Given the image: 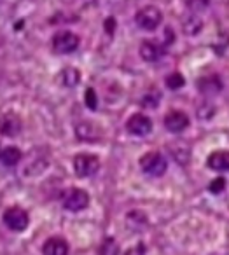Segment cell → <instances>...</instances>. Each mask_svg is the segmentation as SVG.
Returning <instances> with one entry per match:
<instances>
[{
    "label": "cell",
    "mask_w": 229,
    "mask_h": 255,
    "mask_svg": "<svg viewBox=\"0 0 229 255\" xmlns=\"http://www.w3.org/2000/svg\"><path fill=\"white\" fill-rule=\"evenodd\" d=\"M140 166L145 173L152 175V177H161V175L166 173L168 163H166V159L159 152H147L142 156Z\"/></svg>",
    "instance_id": "obj_1"
},
{
    "label": "cell",
    "mask_w": 229,
    "mask_h": 255,
    "mask_svg": "<svg viewBox=\"0 0 229 255\" xmlns=\"http://www.w3.org/2000/svg\"><path fill=\"white\" fill-rule=\"evenodd\" d=\"M4 224L14 233H21L28 227L30 217L26 213V210L19 208V206H12V208L4 212Z\"/></svg>",
    "instance_id": "obj_2"
},
{
    "label": "cell",
    "mask_w": 229,
    "mask_h": 255,
    "mask_svg": "<svg viewBox=\"0 0 229 255\" xmlns=\"http://www.w3.org/2000/svg\"><path fill=\"white\" fill-rule=\"evenodd\" d=\"M135 21L140 28L144 30H156L163 21V14L158 7L154 5H147V7L140 9L135 16Z\"/></svg>",
    "instance_id": "obj_3"
},
{
    "label": "cell",
    "mask_w": 229,
    "mask_h": 255,
    "mask_svg": "<svg viewBox=\"0 0 229 255\" xmlns=\"http://www.w3.org/2000/svg\"><path fill=\"white\" fill-rule=\"evenodd\" d=\"M74 170L79 177H91L100 170V159L93 154H77L74 157Z\"/></svg>",
    "instance_id": "obj_4"
},
{
    "label": "cell",
    "mask_w": 229,
    "mask_h": 255,
    "mask_svg": "<svg viewBox=\"0 0 229 255\" xmlns=\"http://www.w3.org/2000/svg\"><path fill=\"white\" fill-rule=\"evenodd\" d=\"M79 47V37L72 32H58L56 35L53 37V49L60 54H68L74 53Z\"/></svg>",
    "instance_id": "obj_5"
},
{
    "label": "cell",
    "mask_w": 229,
    "mask_h": 255,
    "mask_svg": "<svg viewBox=\"0 0 229 255\" xmlns=\"http://www.w3.org/2000/svg\"><path fill=\"white\" fill-rule=\"evenodd\" d=\"M89 205V194L82 189H70L63 196V206L70 212H81L88 208Z\"/></svg>",
    "instance_id": "obj_6"
},
{
    "label": "cell",
    "mask_w": 229,
    "mask_h": 255,
    "mask_svg": "<svg viewBox=\"0 0 229 255\" xmlns=\"http://www.w3.org/2000/svg\"><path fill=\"white\" fill-rule=\"evenodd\" d=\"M126 129L131 135L145 136L152 131V121L147 116H144V114H133L126 121Z\"/></svg>",
    "instance_id": "obj_7"
},
{
    "label": "cell",
    "mask_w": 229,
    "mask_h": 255,
    "mask_svg": "<svg viewBox=\"0 0 229 255\" xmlns=\"http://www.w3.org/2000/svg\"><path fill=\"white\" fill-rule=\"evenodd\" d=\"M189 126V117L182 110H172L165 116V128L172 133H180Z\"/></svg>",
    "instance_id": "obj_8"
},
{
    "label": "cell",
    "mask_w": 229,
    "mask_h": 255,
    "mask_svg": "<svg viewBox=\"0 0 229 255\" xmlns=\"http://www.w3.org/2000/svg\"><path fill=\"white\" fill-rule=\"evenodd\" d=\"M21 131V119L16 114L0 116V133L4 136H16Z\"/></svg>",
    "instance_id": "obj_9"
},
{
    "label": "cell",
    "mask_w": 229,
    "mask_h": 255,
    "mask_svg": "<svg viewBox=\"0 0 229 255\" xmlns=\"http://www.w3.org/2000/svg\"><path fill=\"white\" fill-rule=\"evenodd\" d=\"M44 255H68V243L63 238H49L42 247Z\"/></svg>",
    "instance_id": "obj_10"
},
{
    "label": "cell",
    "mask_w": 229,
    "mask_h": 255,
    "mask_svg": "<svg viewBox=\"0 0 229 255\" xmlns=\"http://www.w3.org/2000/svg\"><path fill=\"white\" fill-rule=\"evenodd\" d=\"M208 166L215 171H228L229 170V152L228 150H217L208 157Z\"/></svg>",
    "instance_id": "obj_11"
},
{
    "label": "cell",
    "mask_w": 229,
    "mask_h": 255,
    "mask_svg": "<svg viewBox=\"0 0 229 255\" xmlns=\"http://www.w3.org/2000/svg\"><path fill=\"white\" fill-rule=\"evenodd\" d=\"M198 89L203 95H215V93H219L222 89V82L215 75H208V77H203L198 81Z\"/></svg>",
    "instance_id": "obj_12"
},
{
    "label": "cell",
    "mask_w": 229,
    "mask_h": 255,
    "mask_svg": "<svg viewBox=\"0 0 229 255\" xmlns=\"http://www.w3.org/2000/svg\"><path fill=\"white\" fill-rule=\"evenodd\" d=\"M140 56L144 58L145 61H156L163 56V47L149 40V42H144L140 46Z\"/></svg>",
    "instance_id": "obj_13"
},
{
    "label": "cell",
    "mask_w": 229,
    "mask_h": 255,
    "mask_svg": "<svg viewBox=\"0 0 229 255\" xmlns=\"http://www.w3.org/2000/svg\"><path fill=\"white\" fill-rule=\"evenodd\" d=\"M0 161L4 166H16L21 161V150L18 147H7L0 154Z\"/></svg>",
    "instance_id": "obj_14"
},
{
    "label": "cell",
    "mask_w": 229,
    "mask_h": 255,
    "mask_svg": "<svg viewBox=\"0 0 229 255\" xmlns=\"http://www.w3.org/2000/svg\"><path fill=\"white\" fill-rule=\"evenodd\" d=\"M79 81H81V74H79V70H75V68L68 67L61 72V82H63L67 88H74V86H77Z\"/></svg>",
    "instance_id": "obj_15"
},
{
    "label": "cell",
    "mask_w": 229,
    "mask_h": 255,
    "mask_svg": "<svg viewBox=\"0 0 229 255\" xmlns=\"http://www.w3.org/2000/svg\"><path fill=\"white\" fill-rule=\"evenodd\" d=\"M166 86H168L170 89H180L184 86V77L179 74V72H175V74H170L168 77H166Z\"/></svg>",
    "instance_id": "obj_16"
},
{
    "label": "cell",
    "mask_w": 229,
    "mask_h": 255,
    "mask_svg": "<svg viewBox=\"0 0 229 255\" xmlns=\"http://www.w3.org/2000/svg\"><path fill=\"white\" fill-rule=\"evenodd\" d=\"M159 102V96L158 93H151V95H145L144 100H142V105L144 107H151V109H156Z\"/></svg>",
    "instance_id": "obj_17"
},
{
    "label": "cell",
    "mask_w": 229,
    "mask_h": 255,
    "mask_svg": "<svg viewBox=\"0 0 229 255\" xmlns=\"http://www.w3.org/2000/svg\"><path fill=\"white\" fill-rule=\"evenodd\" d=\"M224 187H226V180L224 178H217V180H214L210 184V192H214V194H217V192H222L224 191Z\"/></svg>",
    "instance_id": "obj_18"
},
{
    "label": "cell",
    "mask_w": 229,
    "mask_h": 255,
    "mask_svg": "<svg viewBox=\"0 0 229 255\" xmlns=\"http://www.w3.org/2000/svg\"><path fill=\"white\" fill-rule=\"evenodd\" d=\"M86 105H88L89 109H96V93H95V89L89 88L88 91H86Z\"/></svg>",
    "instance_id": "obj_19"
},
{
    "label": "cell",
    "mask_w": 229,
    "mask_h": 255,
    "mask_svg": "<svg viewBox=\"0 0 229 255\" xmlns=\"http://www.w3.org/2000/svg\"><path fill=\"white\" fill-rule=\"evenodd\" d=\"M0 154H2V150H0Z\"/></svg>",
    "instance_id": "obj_20"
}]
</instances>
